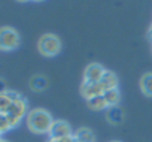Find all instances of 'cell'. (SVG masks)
<instances>
[{
    "label": "cell",
    "mask_w": 152,
    "mask_h": 142,
    "mask_svg": "<svg viewBox=\"0 0 152 142\" xmlns=\"http://www.w3.org/2000/svg\"><path fill=\"white\" fill-rule=\"evenodd\" d=\"M26 121H27L28 130H31L33 133H37V135H43V133H49L54 118L46 109L36 108V109L28 111Z\"/></svg>",
    "instance_id": "1"
},
{
    "label": "cell",
    "mask_w": 152,
    "mask_h": 142,
    "mask_svg": "<svg viewBox=\"0 0 152 142\" xmlns=\"http://www.w3.org/2000/svg\"><path fill=\"white\" fill-rule=\"evenodd\" d=\"M37 49L43 57H55L61 51V40L57 35L52 33L42 35L37 40Z\"/></svg>",
    "instance_id": "2"
},
{
    "label": "cell",
    "mask_w": 152,
    "mask_h": 142,
    "mask_svg": "<svg viewBox=\"0 0 152 142\" xmlns=\"http://www.w3.org/2000/svg\"><path fill=\"white\" fill-rule=\"evenodd\" d=\"M21 38L20 33L12 27H0V49L14 51L20 46Z\"/></svg>",
    "instance_id": "3"
},
{
    "label": "cell",
    "mask_w": 152,
    "mask_h": 142,
    "mask_svg": "<svg viewBox=\"0 0 152 142\" xmlns=\"http://www.w3.org/2000/svg\"><path fill=\"white\" fill-rule=\"evenodd\" d=\"M27 114H28V112H27V100H26L24 97L15 100V102L12 103V106L9 108V111L6 112L8 121H9V124H11V129L17 127V126L21 123V120H23L24 117H27Z\"/></svg>",
    "instance_id": "4"
},
{
    "label": "cell",
    "mask_w": 152,
    "mask_h": 142,
    "mask_svg": "<svg viewBox=\"0 0 152 142\" xmlns=\"http://www.w3.org/2000/svg\"><path fill=\"white\" fill-rule=\"evenodd\" d=\"M104 70L106 69L100 63H90L84 72V82H100Z\"/></svg>",
    "instance_id": "5"
},
{
    "label": "cell",
    "mask_w": 152,
    "mask_h": 142,
    "mask_svg": "<svg viewBox=\"0 0 152 142\" xmlns=\"http://www.w3.org/2000/svg\"><path fill=\"white\" fill-rule=\"evenodd\" d=\"M49 138H67L72 135V127L64 120H54L51 129H49Z\"/></svg>",
    "instance_id": "6"
},
{
    "label": "cell",
    "mask_w": 152,
    "mask_h": 142,
    "mask_svg": "<svg viewBox=\"0 0 152 142\" xmlns=\"http://www.w3.org/2000/svg\"><path fill=\"white\" fill-rule=\"evenodd\" d=\"M23 96L17 91H11V90H6L3 93H0V112L2 114H6L9 111V108L12 106V103L18 99H21Z\"/></svg>",
    "instance_id": "7"
},
{
    "label": "cell",
    "mask_w": 152,
    "mask_h": 142,
    "mask_svg": "<svg viewBox=\"0 0 152 142\" xmlns=\"http://www.w3.org/2000/svg\"><path fill=\"white\" fill-rule=\"evenodd\" d=\"M103 93H104V90L100 85V82H82L81 94L87 100L91 99V97H96V96H103Z\"/></svg>",
    "instance_id": "8"
},
{
    "label": "cell",
    "mask_w": 152,
    "mask_h": 142,
    "mask_svg": "<svg viewBox=\"0 0 152 142\" xmlns=\"http://www.w3.org/2000/svg\"><path fill=\"white\" fill-rule=\"evenodd\" d=\"M106 120L110 124H121L124 121V111L121 106H109L106 109Z\"/></svg>",
    "instance_id": "9"
},
{
    "label": "cell",
    "mask_w": 152,
    "mask_h": 142,
    "mask_svg": "<svg viewBox=\"0 0 152 142\" xmlns=\"http://www.w3.org/2000/svg\"><path fill=\"white\" fill-rule=\"evenodd\" d=\"M100 85L103 87V90H112V88H118V77L112 72V70H104V74L100 79Z\"/></svg>",
    "instance_id": "10"
},
{
    "label": "cell",
    "mask_w": 152,
    "mask_h": 142,
    "mask_svg": "<svg viewBox=\"0 0 152 142\" xmlns=\"http://www.w3.org/2000/svg\"><path fill=\"white\" fill-rule=\"evenodd\" d=\"M73 138L78 142H96V136L93 133L91 129L88 127H81L76 130V133L73 135Z\"/></svg>",
    "instance_id": "11"
},
{
    "label": "cell",
    "mask_w": 152,
    "mask_h": 142,
    "mask_svg": "<svg viewBox=\"0 0 152 142\" xmlns=\"http://www.w3.org/2000/svg\"><path fill=\"white\" fill-rule=\"evenodd\" d=\"M28 85L33 91H43L48 87V79L43 75H34V77L30 78Z\"/></svg>",
    "instance_id": "12"
},
{
    "label": "cell",
    "mask_w": 152,
    "mask_h": 142,
    "mask_svg": "<svg viewBox=\"0 0 152 142\" xmlns=\"http://www.w3.org/2000/svg\"><path fill=\"white\" fill-rule=\"evenodd\" d=\"M103 97H104L107 106H118L119 100H121V93L118 88H112V90H106L103 93Z\"/></svg>",
    "instance_id": "13"
},
{
    "label": "cell",
    "mask_w": 152,
    "mask_h": 142,
    "mask_svg": "<svg viewBox=\"0 0 152 142\" xmlns=\"http://www.w3.org/2000/svg\"><path fill=\"white\" fill-rule=\"evenodd\" d=\"M140 90L145 96L152 97V72H148L140 78Z\"/></svg>",
    "instance_id": "14"
},
{
    "label": "cell",
    "mask_w": 152,
    "mask_h": 142,
    "mask_svg": "<svg viewBox=\"0 0 152 142\" xmlns=\"http://www.w3.org/2000/svg\"><path fill=\"white\" fill-rule=\"evenodd\" d=\"M87 103H88V108H90V109H93V111H104V109H107V108H109L103 96L91 97V99H88V100H87Z\"/></svg>",
    "instance_id": "15"
},
{
    "label": "cell",
    "mask_w": 152,
    "mask_h": 142,
    "mask_svg": "<svg viewBox=\"0 0 152 142\" xmlns=\"http://www.w3.org/2000/svg\"><path fill=\"white\" fill-rule=\"evenodd\" d=\"M8 130H11V124L8 121V115L0 112V135L6 133Z\"/></svg>",
    "instance_id": "16"
},
{
    "label": "cell",
    "mask_w": 152,
    "mask_h": 142,
    "mask_svg": "<svg viewBox=\"0 0 152 142\" xmlns=\"http://www.w3.org/2000/svg\"><path fill=\"white\" fill-rule=\"evenodd\" d=\"M46 142H73V136H67V138H49Z\"/></svg>",
    "instance_id": "17"
},
{
    "label": "cell",
    "mask_w": 152,
    "mask_h": 142,
    "mask_svg": "<svg viewBox=\"0 0 152 142\" xmlns=\"http://www.w3.org/2000/svg\"><path fill=\"white\" fill-rule=\"evenodd\" d=\"M3 91H6V85L3 79H0V93H3Z\"/></svg>",
    "instance_id": "18"
},
{
    "label": "cell",
    "mask_w": 152,
    "mask_h": 142,
    "mask_svg": "<svg viewBox=\"0 0 152 142\" xmlns=\"http://www.w3.org/2000/svg\"><path fill=\"white\" fill-rule=\"evenodd\" d=\"M148 36H149V39L152 40V24H151V27H149V30H148Z\"/></svg>",
    "instance_id": "19"
},
{
    "label": "cell",
    "mask_w": 152,
    "mask_h": 142,
    "mask_svg": "<svg viewBox=\"0 0 152 142\" xmlns=\"http://www.w3.org/2000/svg\"><path fill=\"white\" fill-rule=\"evenodd\" d=\"M17 2H21V3H26V2H28V0H17Z\"/></svg>",
    "instance_id": "20"
},
{
    "label": "cell",
    "mask_w": 152,
    "mask_h": 142,
    "mask_svg": "<svg viewBox=\"0 0 152 142\" xmlns=\"http://www.w3.org/2000/svg\"><path fill=\"white\" fill-rule=\"evenodd\" d=\"M0 142H8V141H5V139H0Z\"/></svg>",
    "instance_id": "21"
},
{
    "label": "cell",
    "mask_w": 152,
    "mask_h": 142,
    "mask_svg": "<svg viewBox=\"0 0 152 142\" xmlns=\"http://www.w3.org/2000/svg\"><path fill=\"white\" fill-rule=\"evenodd\" d=\"M73 142H78V141H76V139H75V138H73Z\"/></svg>",
    "instance_id": "22"
},
{
    "label": "cell",
    "mask_w": 152,
    "mask_h": 142,
    "mask_svg": "<svg viewBox=\"0 0 152 142\" xmlns=\"http://www.w3.org/2000/svg\"><path fill=\"white\" fill-rule=\"evenodd\" d=\"M34 2H42V0H34Z\"/></svg>",
    "instance_id": "23"
},
{
    "label": "cell",
    "mask_w": 152,
    "mask_h": 142,
    "mask_svg": "<svg viewBox=\"0 0 152 142\" xmlns=\"http://www.w3.org/2000/svg\"><path fill=\"white\" fill-rule=\"evenodd\" d=\"M0 139H2V135H0Z\"/></svg>",
    "instance_id": "24"
},
{
    "label": "cell",
    "mask_w": 152,
    "mask_h": 142,
    "mask_svg": "<svg viewBox=\"0 0 152 142\" xmlns=\"http://www.w3.org/2000/svg\"><path fill=\"white\" fill-rule=\"evenodd\" d=\"M115 142H118V141H115Z\"/></svg>",
    "instance_id": "25"
}]
</instances>
